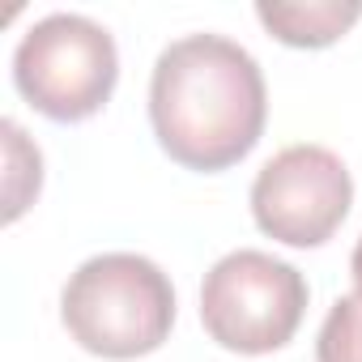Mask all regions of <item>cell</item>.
<instances>
[{"label":"cell","mask_w":362,"mask_h":362,"mask_svg":"<svg viewBox=\"0 0 362 362\" xmlns=\"http://www.w3.org/2000/svg\"><path fill=\"white\" fill-rule=\"evenodd\" d=\"M349 273H354V286L362 290V239H358V247H354V260H349Z\"/></svg>","instance_id":"8"},{"label":"cell","mask_w":362,"mask_h":362,"mask_svg":"<svg viewBox=\"0 0 362 362\" xmlns=\"http://www.w3.org/2000/svg\"><path fill=\"white\" fill-rule=\"evenodd\" d=\"M60 320L81 349L128 362L153 354L170 337L175 290L153 260L136 252H107L69 277L60 294Z\"/></svg>","instance_id":"2"},{"label":"cell","mask_w":362,"mask_h":362,"mask_svg":"<svg viewBox=\"0 0 362 362\" xmlns=\"http://www.w3.org/2000/svg\"><path fill=\"white\" fill-rule=\"evenodd\" d=\"M269 119L264 73L222 35L170 43L149 77V124L170 162L188 170H226L243 162Z\"/></svg>","instance_id":"1"},{"label":"cell","mask_w":362,"mask_h":362,"mask_svg":"<svg viewBox=\"0 0 362 362\" xmlns=\"http://www.w3.org/2000/svg\"><path fill=\"white\" fill-rule=\"evenodd\" d=\"M13 81L47 119H90L107 107L119 81L115 39L81 13H52L22 35L13 52Z\"/></svg>","instance_id":"3"},{"label":"cell","mask_w":362,"mask_h":362,"mask_svg":"<svg viewBox=\"0 0 362 362\" xmlns=\"http://www.w3.org/2000/svg\"><path fill=\"white\" fill-rule=\"evenodd\" d=\"M256 18L286 47H328L362 18V5L358 0H307V5H281V0L269 5V0H260Z\"/></svg>","instance_id":"6"},{"label":"cell","mask_w":362,"mask_h":362,"mask_svg":"<svg viewBox=\"0 0 362 362\" xmlns=\"http://www.w3.org/2000/svg\"><path fill=\"white\" fill-rule=\"evenodd\" d=\"M315 362H362V290L337 298L320 337H315Z\"/></svg>","instance_id":"7"},{"label":"cell","mask_w":362,"mask_h":362,"mask_svg":"<svg viewBox=\"0 0 362 362\" xmlns=\"http://www.w3.org/2000/svg\"><path fill=\"white\" fill-rule=\"evenodd\" d=\"M354 205V179L324 145H290L273 153L252 184L256 226L286 247L328 243Z\"/></svg>","instance_id":"5"},{"label":"cell","mask_w":362,"mask_h":362,"mask_svg":"<svg viewBox=\"0 0 362 362\" xmlns=\"http://www.w3.org/2000/svg\"><path fill=\"white\" fill-rule=\"evenodd\" d=\"M307 315V281L294 264L239 247L222 256L201 286V324L230 354L281 349Z\"/></svg>","instance_id":"4"}]
</instances>
